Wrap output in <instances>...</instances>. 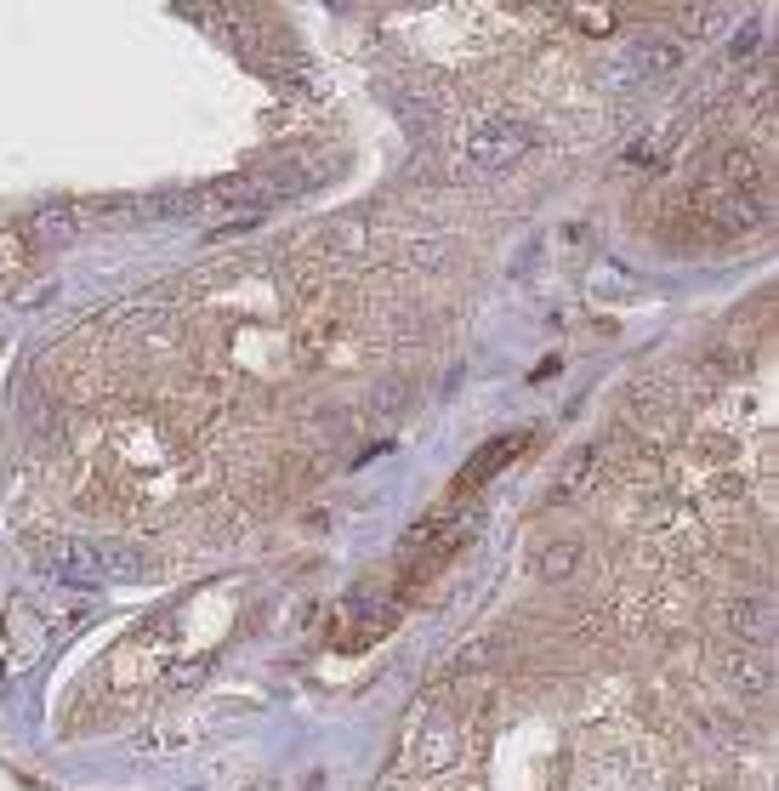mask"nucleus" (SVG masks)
I'll return each instance as SVG.
<instances>
[{
	"mask_svg": "<svg viewBox=\"0 0 779 791\" xmlns=\"http://www.w3.org/2000/svg\"><path fill=\"white\" fill-rule=\"evenodd\" d=\"M535 142V126L529 120H518V115H507V109H483L472 126H467V160L472 166H483V171H501V166H512L523 148Z\"/></svg>",
	"mask_w": 779,
	"mask_h": 791,
	"instance_id": "1",
	"label": "nucleus"
},
{
	"mask_svg": "<svg viewBox=\"0 0 779 791\" xmlns=\"http://www.w3.org/2000/svg\"><path fill=\"white\" fill-rule=\"evenodd\" d=\"M523 444H529V433H518V427H507V433H496V438H483L478 451L467 456V467L456 473V496H467V490H478V484H490L512 456H523Z\"/></svg>",
	"mask_w": 779,
	"mask_h": 791,
	"instance_id": "2",
	"label": "nucleus"
},
{
	"mask_svg": "<svg viewBox=\"0 0 779 791\" xmlns=\"http://www.w3.org/2000/svg\"><path fill=\"white\" fill-rule=\"evenodd\" d=\"M706 223L722 228V234H751L768 223V188L751 194V188H722L711 194V206H706Z\"/></svg>",
	"mask_w": 779,
	"mask_h": 791,
	"instance_id": "3",
	"label": "nucleus"
},
{
	"mask_svg": "<svg viewBox=\"0 0 779 791\" xmlns=\"http://www.w3.org/2000/svg\"><path fill=\"white\" fill-rule=\"evenodd\" d=\"M728 626H735L740 644H773V604L762 599V592L728 599Z\"/></svg>",
	"mask_w": 779,
	"mask_h": 791,
	"instance_id": "4",
	"label": "nucleus"
},
{
	"mask_svg": "<svg viewBox=\"0 0 779 791\" xmlns=\"http://www.w3.org/2000/svg\"><path fill=\"white\" fill-rule=\"evenodd\" d=\"M52 570H58L63 581L86 586V581H103V575H109V558H97L91 547H80V541H69V547H58V553H52Z\"/></svg>",
	"mask_w": 779,
	"mask_h": 791,
	"instance_id": "5",
	"label": "nucleus"
},
{
	"mask_svg": "<svg viewBox=\"0 0 779 791\" xmlns=\"http://www.w3.org/2000/svg\"><path fill=\"white\" fill-rule=\"evenodd\" d=\"M23 234H29L34 251H46V245H63V239L74 234V211H69V206H40V211L23 223Z\"/></svg>",
	"mask_w": 779,
	"mask_h": 791,
	"instance_id": "6",
	"label": "nucleus"
},
{
	"mask_svg": "<svg viewBox=\"0 0 779 791\" xmlns=\"http://www.w3.org/2000/svg\"><path fill=\"white\" fill-rule=\"evenodd\" d=\"M575 564H580V547H575V541H552V547L535 558V575H541V581H569Z\"/></svg>",
	"mask_w": 779,
	"mask_h": 791,
	"instance_id": "7",
	"label": "nucleus"
},
{
	"mask_svg": "<svg viewBox=\"0 0 779 791\" xmlns=\"http://www.w3.org/2000/svg\"><path fill=\"white\" fill-rule=\"evenodd\" d=\"M592 467H598L592 456H575V467H563V473H558V484H552V496H575V490H580V484H587V478H592Z\"/></svg>",
	"mask_w": 779,
	"mask_h": 791,
	"instance_id": "8",
	"label": "nucleus"
},
{
	"mask_svg": "<svg viewBox=\"0 0 779 791\" xmlns=\"http://www.w3.org/2000/svg\"><path fill=\"white\" fill-rule=\"evenodd\" d=\"M728 672H735L746 689H757V695H768V666H751V655H735V661H728Z\"/></svg>",
	"mask_w": 779,
	"mask_h": 791,
	"instance_id": "9",
	"label": "nucleus"
}]
</instances>
